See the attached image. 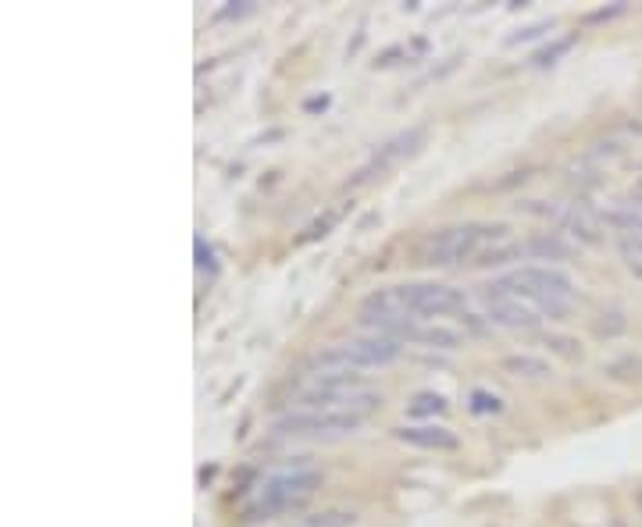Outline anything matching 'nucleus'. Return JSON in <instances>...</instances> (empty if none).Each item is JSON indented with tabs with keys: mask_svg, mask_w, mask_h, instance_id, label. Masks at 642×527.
<instances>
[{
	"mask_svg": "<svg viewBox=\"0 0 642 527\" xmlns=\"http://www.w3.org/2000/svg\"><path fill=\"white\" fill-rule=\"evenodd\" d=\"M496 289L529 300L543 317H564L575 303V281L564 272H557V267H543V264L518 267V272L499 278Z\"/></svg>",
	"mask_w": 642,
	"mask_h": 527,
	"instance_id": "1",
	"label": "nucleus"
},
{
	"mask_svg": "<svg viewBox=\"0 0 642 527\" xmlns=\"http://www.w3.org/2000/svg\"><path fill=\"white\" fill-rule=\"evenodd\" d=\"M507 228L504 225H485V222H468V225H449L440 233L425 236L418 250V261L429 267H454L482 256L485 247L496 239H504Z\"/></svg>",
	"mask_w": 642,
	"mask_h": 527,
	"instance_id": "2",
	"label": "nucleus"
},
{
	"mask_svg": "<svg viewBox=\"0 0 642 527\" xmlns=\"http://www.w3.org/2000/svg\"><path fill=\"white\" fill-rule=\"evenodd\" d=\"M318 485H321V470L314 467H293V470L272 474L250 499L247 520H272L289 510H300L307 499L318 492Z\"/></svg>",
	"mask_w": 642,
	"mask_h": 527,
	"instance_id": "3",
	"label": "nucleus"
},
{
	"mask_svg": "<svg viewBox=\"0 0 642 527\" xmlns=\"http://www.w3.org/2000/svg\"><path fill=\"white\" fill-rule=\"evenodd\" d=\"M404 346L396 339H385V336H357V339H343V342H332L325 346L321 353H314L311 360V371H371V367H390L393 360H400Z\"/></svg>",
	"mask_w": 642,
	"mask_h": 527,
	"instance_id": "4",
	"label": "nucleus"
},
{
	"mask_svg": "<svg viewBox=\"0 0 642 527\" xmlns=\"http://www.w3.org/2000/svg\"><path fill=\"white\" fill-rule=\"evenodd\" d=\"M371 417V410H293L275 421V435L286 439H343Z\"/></svg>",
	"mask_w": 642,
	"mask_h": 527,
	"instance_id": "5",
	"label": "nucleus"
},
{
	"mask_svg": "<svg viewBox=\"0 0 642 527\" xmlns=\"http://www.w3.org/2000/svg\"><path fill=\"white\" fill-rule=\"evenodd\" d=\"M400 306L407 317L415 321H446L465 314V292L454 286H440V281H418V286H396Z\"/></svg>",
	"mask_w": 642,
	"mask_h": 527,
	"instance_id": "6",
	"label": "nucleus"
},
{
	"mask_svg": "<svg viewBox=\"0 0 642 527\" xmlns=\"http://www.w3.org/2000/svg\"><path fill=\"white\" fill-rule=\"evenodd\" d=\"M485 317H490V325H504V328H535L543 321V314L529 300L496 286L485 289Z\"/></svg>",
	"mask_w": 642,
	"mask_h": 527,
	"instance_id": "7",
	"label": "nucleus"
},
{
	"mask_svg": "<svg viewBox=\"0 0 642 527\" xmlns=\"http://www.w3.org/2000/svg\"><path fill=\"white\" fill-rule=\"evenodd\" d=\"M421 143H425V125H415V128H407V133H400L396 139H390L379 153H375V161L368 164V168H361L357 175V183H368V178H375V172H385V168H393L396 161H404V158H415V153L421 150Z\"/></svg>",
	"mask_w": 642,
	"mask_h": 527,
	"instance_id": "8",
	"label": "nucleus"
},
{
	"mask_svg": "<svg viewBox=\"0 0 642 527\" xmlns=\"http://www.w3.org/2000/svg\"><path fill=\"white\" fill-rule=\"evenodd\" d=\"M557 222L564 225V233L578 236L582 242H600V217L585 203H571V208L557 211Z\"/></svg>",
	"mask_w": 642,
	"mask_h": 527,
	"instance_id": "9",
	"label": "nucleus"
},
{
	"mask_svg": "<svg viewBox=\"0 0 642 527\" xmlns=\"http://www.w3.org/2000/svg\"><path fill=\"white\" fill-rule=\"evenodd\" d=\"M396 439L418 449H457V435L443 428V424H421V428H400Z\"/></svg>",
	"mask_w": 642,
	"mask_h": 527,
	"instance_id": "10",
	"label": "nucleus"
},
{
	"mask_svg": "<svg viewBox=\"0 0 642 527\" xmlns=\"http://www.w3.org/2000/svg\"><path fill=\"white\" fill-rule=\"evenodd\" d=\"M524 256H535V261H568L571 242H564L560 233H539L524 242Z\"/></svg>",
	"mask_w": 642,
	"mask_h": 527,
	"instance_id": "11",
	"label": "nucleus"
},
{
	"mask_svg": "<svg viewBox=\"0 0 642 527\" xmlns=\"http://www.w3.org/2000/svg\"><path fill=\"white\" fill-rule=\"evenodd\" d=\"M499 367H504L507 375H514V378H529V381H543V378H550V364H546V360L529 356V353L504 356V360H499Z\"/></svg>",
	"mask_w": 642,
	"mask_h": 527,
	"instance_id": "12",
	"label": "nucleus"
},
{
	"mask_svg": "<svg viewBox=\"0 0 642 527\" xmlns=\"http://www.w3.org/2000/svg\"><path fill=\"white\" fill-rule=\"evenodd\" d=\"M603 375L618 385H642V356L639 353H621L614 356L607 367H603Z\"/></svg>",
	"mask_w": 642,
	"mask_h": 527,
	"instance_id": "13",
	"label": "nucleus"
},
{
	"mask_svg": "<svg viewBox=\"0 0 642 527\" xmlns=\"http://www.w3.org/2000/svg\"><path fill=\"white\" fill-rule=\"evenodd\" d=\"M618 247H621L625 264L632 267V272L642 278V236H639V233H621V236H618Z\"/></svg>",
	"mask_w": 642,
	"mask_h": 527,
	"instance_id": "14",
	"label": "nucleus"
},
{
	"mask_svg": "<svg viewBox=\"0 0 642 527\" xmlns=\"http://www.w3.org/2000/svg\"><path fill=\"white\" fill-rule=\"evenodd\" d=\"M596 336L600 339H618V336H625V328H628V317L621 314V311H603L600 317H596Z\"/></svg>",
	"mask_w": 642,
	"mask_h": 527,
	"instance_id": "15",
	"label": "nucleus"
},
{
	"mask_svg": "<svg viewBox=\"0 0 642 527\" xmlns=\"http://www.w3.org/2000/svg\"><path fill=\"white\" fill-rule=\"evenodd\" d=\"M443 410H446V400H443V396L421 392V396H415V400H410L407 414H410V417H435V414H443Z\"/></svg>",
	"mask_w": 642,
	"mask_h": 527,
	"instance_id": "16",
	"label": "nucleus"
},
{
	"mask_svg": "<svg viewBox=\"0 0 642 527\" xmlns=\"http://www.w3.org/2000/svg\"><path fill=\"white\" fill-rule=\"evenodd\" d=\"M354 524H357L354 510H325V513L307 517V527H354Z\"/></svg>",
	"mask_w": 642,
	"mask_h": 527,
	"instance_id": "17",
	"label": "nucleus"
},
{
	"mask_svg": "<svg viewBox=\"0 0 642 527\" xmlns=\"http://www.w3.org/2000/svg\"><path fill=\"white\" fill-rule=\"evenodd\" d=\"M499 406H504V403H499L493 392H482V389L471 392V410H474V414H499Z\"/></svg>",
	"mask_w": 642,
	"mask_h": 527,
	"instance_id": "18",
	"label": "nucleus"
},
{
	"mask_svg": "<svg viewBox=\"0 0 642 527\" xmlns=\"http://www.w3.org/2000/svg\"><path fill=\"white\" fill-rule=\"evenodd\" d=\"M546 346H554V350H557L560 356H568V360L582 356V350H578V342H575V339H564V336H546Z\"/></svg>",
	"mask_w": 642,
	"mask_h": 527,
	"instance_id": "19",
	"label": "nucleus"
},
{
	"mask_svg": "<svg viewBox=\"0 0 642 527\" xmlns=\"http://www.w3.org/2000/svg\"><path fill=\"white\" fill-rule=\"evenodd\" d=\"M564 50H571V40H560V43L550 47V50H539V54L532 58V64H554V58H560Z\"/></svg>",
	"mask_w": 642,
	"mask_h": 527,
	"instance_id": "20",
	"label": "nucleus"
},
{
	"mask_svg": "<svg viewBox=\"0 0 642 527\" xmlns=\"http://www.w3.org/2000/svg\"><path fill=\"white\" fill-rule=\"evenodd\" d=\"M332 222H336V214H325V217H321V222H314L311 228H307V236H304V239H318V236H325L329 228H332Z\"/></svg>",
	"mask_w": 642,
	"mask_h": 527,
	"instance_id": "21",
	"label": "nucleus"
},
{
	"mask_svg": "<svg viewBox=\"0 0 642 527\" xmlns=\"http://www.w3.org/2000/svg\"><path fill=\"white\" fill-rule=\"evenodd\" d=\"M625 11V4H614V8H600V11H593V15H585V22L593 25V22H607V18H614V15H621Z\"/></svg>",
	"mask_w": 642,
	"mask_h": 527,
	"instance_id": "22",
	"label": "nucleus"
},
{
	"mask_svg": "<svg viewBox=\"0 0 642 527\" xmlns=\"http://www.w3.org/2000/svg\"><path fill=\"white\" fill-rule=\"evenodd\" d=\"M550 29V25H529L524 33H518V36H510V43H524V40H535V36H543Z\"/></svg>",
	"mask_w": 642,
	"mask_h": 527,
	"instance_id": "23",
	"label": "nucleus"
},
{
	"mask_svg": "<svg viewBox=\"0 0 642 527\" xmlns=\"http://www.w3.org/2000/svg\"><path fill=\"white\" fill-rule=\"evenodd\" d=\"M614 527H625V524H621V520H614Z\"/></svg>",
	"mask_w": 642,
	"mask_h": 527,
	"instance_id": "24",
	"label": "nucleus"
}]
</instances>
